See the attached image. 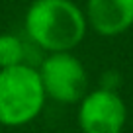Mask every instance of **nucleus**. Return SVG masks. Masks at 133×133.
<instances>
[{
    "label": "nucleus",
    "instance_id": "1",
    "mask_svg": "<svg viewBox=\"0 0 133 133\" xmlns=\"http://www.w3.org/2000/svg\"><path fill=\"white\" fill-rule=\"evenodd\" d=\"M25 29L41 49L69 53L82 41L86 18L71 0H33L25 14Z\"/></svg>",
    "mask_w": 133,
    "mask_h": 133
},
{
    "label": "nucleus",
    "instance_id": "2",
    "mask_svg": "<svg viewBox=\"0 0 133 133\" xmlns=\"http://www.w3.org/2000/svg\"><path fill=\"white\" fill-rule=\"evenodd\" d=\"M45 92L39 72L28 65L0 69V123L18 127L43 108Z\"/></svg>",
    "mask_w": 133,
    "mask_h": 133
},
{
    "label": "nucleus",
    "instance_id": "3",
    "mask_svg": "<svg viewBox=\"0 0 133 133\" xmlns=\"http://www.w3.org/2000/svg\"><path fill=\"white\" fill-rule=\"evenodd\" d=\"M43 92L57 102L72 104L86 96V71L71 53H53L39 69Z\"/></svg>",
    "mask_w": 133,
    "mask_h": 133
},
{
    "label": "nucleus",
    "instance_id": "4",
    "mask_svg": "<svg viewBox=\"0 0 133 133\" xmlns=\"http://www.w3.org/2000/svg\"><path fill=\"white\" fill-rule=\"evenodd\" d=\"M125 119V104L114 90L100 88L82 98L78 110L82 133H121Z\"/></svg>",
    "mask_w": 133,
    "mask_h": 133
},
{
    "label": "nucleus",
    "instance_id": "5",
    "mask_svg": "<svg viewBox=\"0 0 133 133\" xmlns=\"http://www.w3.org/2000/svg\"><path fill=\"white\" fill-rule=\"evenodd\" d=\"M86 18L100 35H119L133 25V0H88Z\"/></svg>",
    "mask_w": 133,
    "mask_h": 133
},
{
    "label": "nucleus",
    "instance_id": "6",
    "mask_svg": "<svg viewBox=\"0 0 133 133\" xmlns=\"http://www.w3.org/2000/svg\"><path fill=\"white\" fill-rule=\"evenodd\" d=\"M22 59H24V43L12 33H2L0 35V69L24 65Z\"/></svg>",
    "mask_w": 133,
    "mask_h": 133
}]
</instances>
